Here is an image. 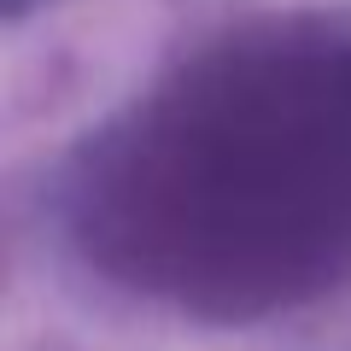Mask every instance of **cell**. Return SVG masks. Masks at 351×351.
Wrapping results in <instances>:
<instances>
[{
	"mask_svg": "<svg viewBox=\"0 0 351 351\" xmlns=\"http://www.w3.org/2000/svg\"><path fill=\"white\" fill-rule=\"evenodd\" d=\"M82 217L112 258L234 299L334 269L351 258V41L217 36L94 141Z\"/></svg>",
	"mask_w": 351,
	"mask_h": 351,
	"instance_id": "6da1fadb",
	"label": "cell"
},
{
	"mask_svg": "<svg viewBox=\"0 0 351 351\" xmlns=\"http://www.w3.org/2000/svg\"><path fill=\"white\" fill-rule=\"evenodd\" d=\"M29 6H36V0H6V18H24Z\"/></svg>",
	"mask_w": 351,
	"mask_h": 351,
	"instance_id": "7a4b0ae2",
	"label": "cell"
}]
</instances>
